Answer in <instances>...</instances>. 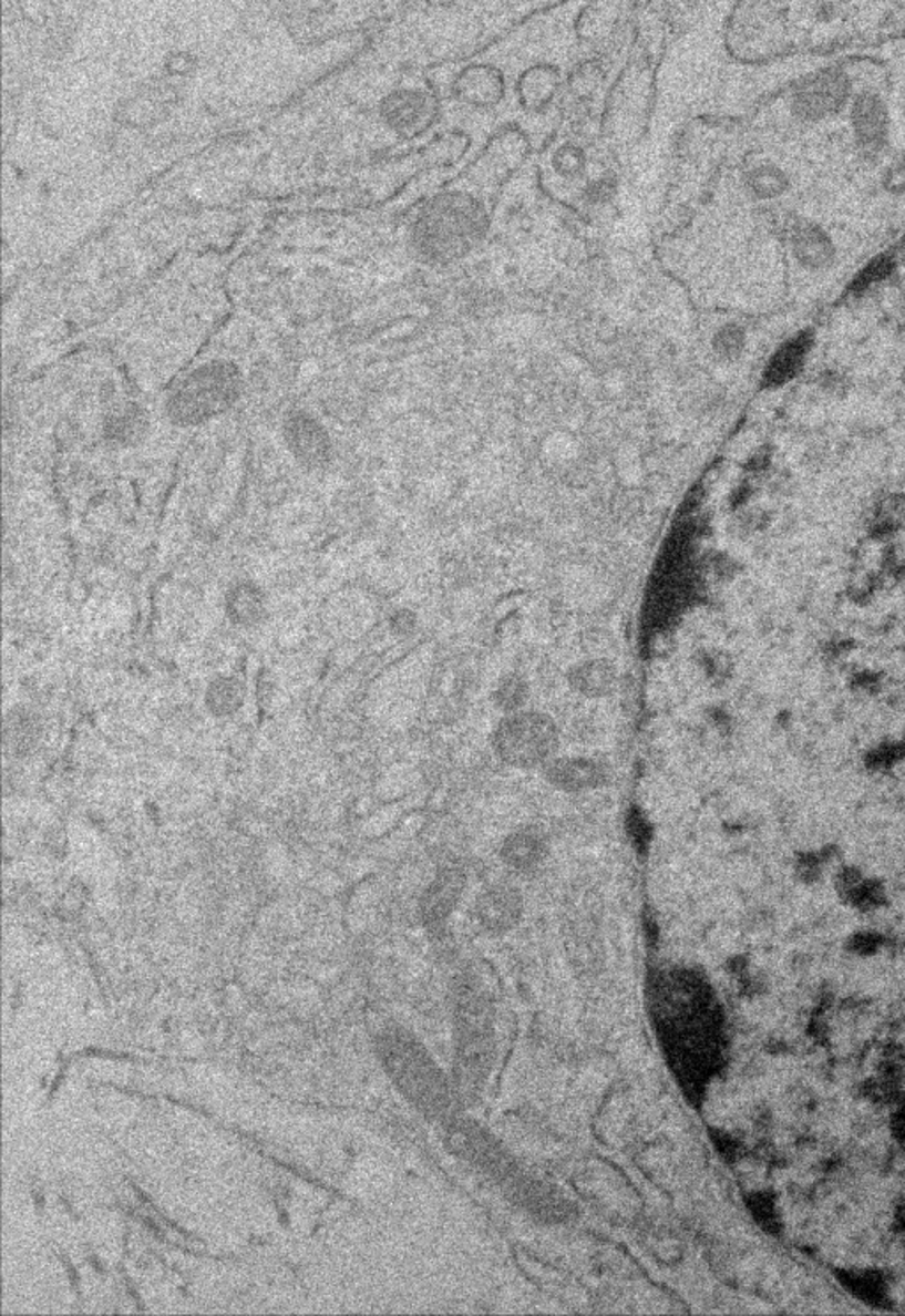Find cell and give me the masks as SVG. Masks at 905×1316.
<instances>
[{"label":"cell","mask_w":905,"mask_h":1316,"mask_svg":"<svg viewBox=\"0 0 905 1316\" xmlns=\"http://www.w3.org/2000/svg\"><path fill=\"white\" fill-rule=\"evenodd\" d=\"M892 269H893L892 258H888V257L874 258V260H872V263L868 264V266H866L865 269H863L862 273H860V275L856 276V279H854V284H853L854 292H863V290H866V288L872 287V285H874V284H877V281H881V279L886 278V276H888L889 273H892Z\"/></svg>","instance_id":"obj_21"},{"label":"cell","mask_w":905,"mask_h":1316,"mask_svg":"<svg viewBox=\"0 0 905 1316\" xmlns=\"http://www.w3.org/2000/svg\"><path fill=\"white\" fill-rule=\"evenodd\" d=\"M524 698L525 688L518 679L506 680L497 691L498 706L510 709V711L521 706L524 702Z\"/></svg>","instance_id":"obj_22"},{"label":"cell","mask_w":905,"mask_h":1316,"mask_svg":"<svg viewBox=\"0 0 905 1316\" xmlns=\"http://www.w3.org/2000/svg\"><path fill=\"white\" fill-rule=\"evenodd\" d=\"M810 347H812L810 332H801L792 340L785 341L765 368V384L777 388V385L788 384L789 380L794 379L805 364Z\"/></svg>","instance_id":"obj_14"},{"label":"cell","mask_w":905,"mask_h":1316,"mask_svg":"<svg viewBox=\"0 0 905 1316\" xmlns=\"http://www.w3.org/2000/svg\"><path fill=\"white\" fill-rule=\"evenodd\" d=\"M545 777L552 785L566 792L598 789L608 780L607 769L587 759L554 760L545 769Z\"/></svg>","instance_id":"obj_12"},{"label":"cell","mask_w":905,"mask_h":1316,"mask_svg":"<svg viewBox=\"0 0 905 1316\" xmlns=\"http://www.w3.org/2000/svg\"><path fill=\"white\" fill-rule=\"evenodd\" d=\"M521 912V894L507 885L486 890L476 903L477 921L486 932H506L518 921Z\"/></svg>","instance_id":"obj_10"},{"label":"cell","mask_w":905,"mask_h":1316,"mask_svg":"<svg viewBox=\"0 0 905 1316\" xmlns=\"http://www.w3.org/2000/svg\"><path fill=\"white\" fill-rule=\"evenodd\" d=\"M545 855V843L542 837L534 833L512 834L506 837L501 849V857L507 866L515 867V870H531L542 861Z\"/></svg>","instance_id":"obj_17"},{"label":"cell","mask_w":905,"mask_h":1316,"mask_svg":"<svg viewBox=\"0 0 905 1316\" xmlns=\"http://www.w3.org/2000/svg\"><path fill=\"white\" fill-rule=\"evenodd\" d=\"M851 121L857 142L865 148L877 151L888 136V110L874 92H862L857 96Z\"/></svg>","instance_id":"obj_11"},{"label":"cell","mask_w":905,"mask_h":1316,"mask_svg":"<svg viewBox=\"0 0 905 1316\" xmlns=\"http://www.w3.org/2000/svg\"><path fill=\"white\" fill-rule=\"evenodd\" d=\"M851 80L842 70L819 71L810 76L792 96V110L801 121H823L836 114L847 103Z\"/></svg>","instance_id":"obj_7"},{"label":"cell","mask_w":905,"mask_h":1316,"mask_svg":"<svg viewBox=\"0 0 905 1316\" xmlns=\"http://www.w3.org/2000/svg\"><path fill=\"white\" fill-rule=\"evenodd\" d=\"M752 186L761 197H774L788 188V177L777 166H762L753 174Z\"/></svg>","instance_id":"obj_20"},{"label":"cell","mask_w":905,"mask_h":1316,"mask_svg":"<svg viewBox=\"0 0 905 1316\" xmlns=\"http://www.w3.org/2000/svg\"><path fill=\"white\" fill-rule=\"evenodd\" d=\"M4 732L14 753H29L38 741V721L29 711H17L6 721Z\"/></svg>","instance_id":"obj_19"},{"label":"cell","mask_w":905,"mask_h":1316,"mask_svg":"<svg viewBox=\"0 0 905 1316\" xmlns=\"http://www.w3.org/2000/svg\"><path fill=\"white\" fill-rule=\"evenodd\" d=\"M649 1011L670 1071L688 1098H699L717 1068L720 1015L697 974L665 970L649 983Z\"/></svg>","instance_id":"obj_1"},{"label":"cell","mask_w":905,"mask_h":1316,"mask_svg":"<svg viewBox=\"0 0 905 1316\" xmlns=\"http://www.w3.org/2000/svg\"><path fill=\"white\" fill-rule=\"evenodd\" d=\"M462 885H464V876L459 872H453V870L442 872L438 876V881L433 882L424 894V916L430 921L442 919L446 916L448 912L455 907L456 899L462 893Z\"/></svg>","instance_id":"obj_15"},{"label":"cell","mask_w":905,"mask_h":1316,"mask_svg":"<svg viewBox=\"0 0 905 1316\" xmlns=\"http://www.w3.org/2000/svg\"><path fill=\"white\" fill-rule=\"evenodd\" d=\"M616 682V670L607 661H590L582 665L572 676V685L587 697H604Z\"/></svg>","instance_id":"obj_18"},{"label":"cell","mask_w":905,"mask_h":1316,"mask_svg":"<svg viewBox=\"0 0 905 1316\" xmlns=\"http://www.w3.org/2000/svg\"><path fill=\"white\" fill-rule=\"evenodd\" d=\"M237 364L215 359L189 371L165 400V415L177 428H197L222 418L241 400Z\"/></svg>","instance_id":"obj_2"},{"label":"cell","mask_w":905,"mask_h":1316,"mask_svg":"<svg viewBox=\"0 0 905 1316\" xmlns=\"http://www.w3.org/2000/svg\"><path fill=\"white\" fill-rule=\"evenodd\" d=\"M151 418L147 410L133 401L119 403L103 419L101 433L110 445L119 450H132L147 441Z\"/></svg>","instance_id":"obj_8"},{"label":"cell","mask_w":905,"mask_h":1316,"mask_svg":"<svg viewBox=\"0 0 905 1316\" xmlns=\"http://www.w3.org/2000/svg\"><path fill=\"white\" fill-rule=\"evenodd\" d=\"M494 746L498 757L510 765L534 768L556 750L557 728L547 716L515 714L498 724Z\"/></svg>","instance_id":"obj_4"},{"label":"cell","mask_w":905,"mask_h":1316,"mask_svg":"<svg viewBox=\"0 0 905 1316\" xmlns=\"http://www.w3.org/2000/svg\"><path fill=\"white\" fill-rule=\"evenodd\" d=\"M281 441L294 462L307 471L331 465L335 445L326 424L307 410H294L281 423Z\"/></svg>","instance_id":"obj_6"},{"label":"cell","mask_w":905,"mask_h":1316,"mask_svg":"<svg viewBox=\"0 0 905 1316\" xmlns=\"http://www.w3.org/2000/svg\"><path fill=\"white\" fill-rule=\"evenodd\" d=\"M245 695L246 689L241 679L234 676H218L207 686L206 707L210 714L224 718V716L234 714L241 709Z\"/></svg>","instance_id":"obj_16"},{"label":"cell","mask_w":905,"mask_h":1316,"mask_svg":"<svg viewBox=\"0 0 905 1316\" xmlns=\"http://www.w3.org/2000/svg\"><path fill=\"white\" fill-rule=\"evenodd\" d=\"M459 1060L469 1086H474L482 1071L489 1069L492 1045L491 1009L489 1003L474 988H464L459 995Z\"/></svg>","instance_id":"obj_5"},{"label":"cell","mask_w":905,"mask_h":1316,"mask_svg":"<svg viewBox=\"0 0 905 1316\" xmlns=\"http://www.w3.org/2000/svg\"><path fill=\"white\" fill-rule=\"evenodd\" d=\"M225 615L237 628H257L269 615V597L254 580H237L225 594Z\"/></svg>","instance_id":"obj_9"},{"label":"cell","mask_w":905,"mask_h":1316,"mask_svg":"<svg viewBox=\"0 0 905 1316\" xmlns=\"http://www.w3.org/2000/svg\"><path fill=\"white\" fill-rule=\"evenodd\" d=\"M393 1063L412 1103L430 1119H444L451 1104L450 1086L429 1051L414 1039H402Z\"/></svg>","instance_id":"obj_3"},{"label":"cell","mask_w":905,"mask_h":1316,"mask_svg":"<svg viewBox=\"0 0 905 1316\" xmlns=\"http://www.w3.org/2000/svg\"><path fill=\"white\" fill-rule=\"evenodd\" d=\"M792 254L806 269H824L835 258V243L817 225H803L792 236Z\"/></svg>","instance_id":"obj_13"},{"label":"cell","mask_w":905,"mask_h":1316,"mask_svg":"<svg viewBox=\"0 0 905 1316\" xmlns=\"http://www.w3.org/2000/svg\"><path fill=\"white\" fill-rule=\"evenodd\" d=\"M743 347V332L740 329L727 328L718 338V350L726 356H736Z\"/></svg>","instance_id":"obj_23"}]
</instances>
